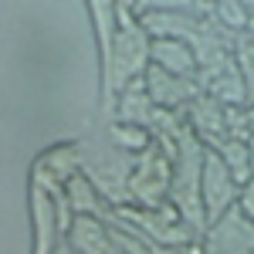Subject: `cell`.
<instances>
[{
  "instance_id": "cell-5",
  "label": "cell",
  "mask_w": 254,
  "mask_h": 254,
  "mask_svg": "<svg viewBox=\"0 0 254 254\" xmlns=\"http://www.w3.org/2000/svg\"><path fill=\"white\" fill-rule=\"evenodd\" d=\"M170 183H173V159L156 142L149 153L136 156V170H132V180H129L132 207L159 210L163 203H170Z\"/></svg>"
},
{
  "instance_id": "cell-16",
  "label": "cell",
  "mask_w": 254,
  "mask_h": 254,
  "mask_svg": "<svg viewBox=\"0 0 254 254\" xmlns=\"http://www.w3.org/2000/svg\"><path fill=\"white\" fill-rule=\"evenodd\" d=\"M64 203L71 207L75 217H105L109 214V203L102 200L98 187L85 173L71 176V180L64 183Z\"/></svg>"
},
{
  "instance_id": "cell-17",
  "label": "cell",
  "mask_w": 254,
  "mask_h": 254,
  "mask_svg": "<svg viewBox=\"0 0 254 254\" xmlns=\"http://www.w3.org/2000/svg\"><path fill=\"white\" fill-rule=\"evenodd\" d=\"M88 14H92V27H95V41H98V58L105 61L112 44L119 34V10L116 0H92L88 3Z\"/></svg>"
},
{
  "instance_id": "cell-14",
  "label": "cell",
  "mask_w": 254,
  "mask_h": 254,
  "mask_svg": "<svg viewBox=\"0 0 254 254\" xmlns=\"http://www.w3.org/2000/svg\"><path fill=\"white\" fill-rule=\"evenodd\" d=\"M153 64L180 78H200V61L193 48L176 38H153Z\"/></svg>"
},
{
  "instance_id": "cell-15",
  "label": "cell",
  "mask_w": 254,
  "mask_h": 254,
  "mask_svg": "<svg viewBox=\"0 0 254 254\" xmlns=\"http://www.w3.org/2000/svg\"><path fill=\"white\" fill-rule=\"evenodd\" d=\"M203 92L210 98H217L220 105H227V109H244V105H251V95H248V81L241 75V68H237V58L224 68V71H217L214 78L203 81Z\"/></svg>"
},
{
  "instance_id": "cell-23",
  "label": "cell",
  "mask_w": 254,
  "mask_h": 254,
  "mask_svg": "<svg viewBox=\"0 0 254 254\" xmlns=\"http://www.w3.org/2000/svg\"><path fill=\"white\" fill-rule=\"evenodd\" d=\"M183 254H207V251H203V244H200V241H193V244H187V248H183Z\"/></svg>"
},
{
  "instance_id": "cell-18",
  "label": "cell",
  "mask_w": 254,
  "mask_h": 254,
  "mask_svg": "<svg viewBox=\"0 0 254 254\" xmlns=\"http://www.w3.org/2000/svg\"><path fill=\"white\" fill-rule=\"evenodd\" d=\"M105 136L112 139V146H119L122 153L129 156H142L156 146V132L153 129H142V126H126V122H109L105 126Z\"/></svg>"
},
{
  "instance_id": "cell-20",
  "label": "cell",
  "mask_w": 254,
  "mask_h": 254,
  "mask_svg": "<svg viewBox=\"0 0 254 254\" xmlns=\"http://www.w3.org/2000/svg\"><path fill=\"white\" fill-rule=\"evenodd\" d=\"M214 17L224 31H231L234 38H248V27H251V10H248V0H217L214 3Z\"/></svg>"
},
{
  "instance_id": "cell-8",
  "label": "cell",
  "mask_w": 254,
  "mask_h": 254,
  "mask_svg": "<svg viewBox=\"0 0 254 254\" xmlns=\"http://www.w3.org/2000/svg\"><path fill=\"white\" fill-rule=\"evenodd\" d=\"M146 92L153 98V105L163 109V112H187L196 98L203 95V81L200 78H180V75H170L156 64H149L146 71Z\"/></svg>"
},
{
  "instance_id": "cell-11",
  "label": "cell",
  "mask_w": 254,
  "mask_h": 254,
  "mask_svg": "<svg viewBox=\"0 0 254 254\" xmlns=\"http://www.w3.org/2000/svg\"><path fill=\"white\" fill-rule=\"evenodd\" d=\"M187 126L193 129V136L200 139L207 149H217V146L227 139V105H220L217 98H210L203 92V95L187 109Z\"/></svg>"
},
{
  "instance_id": "cell-2",
  "label": "cell",
  "mask_w": 254,
  "mask_h": 254,
  "mask_svg": "<svg viewBox=\"0 0 254 254\" xmlns=\"http://www.w3.org/2000/svg\"><path fill=\"white\" fill-rule=\"evenodd\" d=\"M136 170V156L122 153L112 146V139L105 132H92L81 139V173L98 187L102 200L109 203V210L129 207L132 193H129V180Z\"/></svg>"
},
{
  "instance_id": "cell-4",
  "label": "cell",
  "mask_w": 254,
  "mask_h": 254,
  "mask_svg": "<svg viewBox=\"0 0 254 254\" xmlns=\"http://www.w3.org/2000/svg\"><path fill=\"white\" fill-rule=\"evenodd\" d=\"M112 220L119 224H126L132 234H139L142 241H149V244H163V248H187V244H193L200 241L193 227L180 217L173 203H163L159 210H146V207H119V210H109Z\"/></svg>"
},
{
  "instance_id": "cell-25",
  "label": "cell",
  "mask_w": 254,
  "mask_h": 254,
  "mask_svg": "<svg viewBox=\"0 0 254 254\" xmlns=\"http://www.w3.org/2000/svg\"><path fill=\"white\" fill-rule=\"evenodd\" d=\"M248 149H251V163H254V136H251V142H248Z\"/></svg>"
},
{
  "instance_id": "cell-10",
  "label": "cell",
  "mask_w": 254,
  "mask_h": 254,
  "mask_svg": "<svg viewBox=\"0 0 254 254\" xmlns=\"http://www.w3.org/2000/svg\"><path fill=\"white\" fill-rule=\"evenodd\" d=\"M237 196H241L237 180L224 166V159L217 156L214 149H207V163H203V210H207V224H214L217 217L234 210Z\"/></svg>"
},
{
  "instance_id": "cell-1",
  "label": "cell",
  "mask_w": 254,
  "mask_h": 254,
  "mask_svg": "<svg viewBox=\"0 0 254 254\" xmlns=\"http://www.w3.org/2000/svg\"><path fill=\"white\" fill-rule=\"evenodd\" d=\"M116 10H119V34H116V44H112L109 58L102 61V92L109 98V105L132 81L146 78V71L153 64V38L139 20L136 3L116 0Z\"/></svg>"
},
{
  "instance_id": "cell-24",
  "label": "cell",
  "mask_w": 254,
  "mask_h": 254,
  "mask_svg": "<svg viewBox=\"0 0 254 254\" xmlns=\"http://www.w3.org/2000/svg\"><path fill=\"white\" fill-rule=\"evenodd\" d=\"M55 254H75V248H71V244H68V241H61L58 248H55Z\"/></svg>"
},
{
  "instance_id": "cell-22",
  "label": "cell",
  "mask_w": 254,
  "mask_h": 254,
  "mask_svg": "<svg viewBox=\"0 0 254 254\" xmlns=\"http://www.w3.org/2000/svg\"><path fill=\"white\" fill-rule=\"evenodd\" d=\"M237 207H241V210H244V217L254 224V180L244 187V190H241V196H237Z\"/></svg>"
},
{
  "instance_id": "cell-7",
  "label": "cell",
  "mask_w": 254,
  "mask_h": 254,
  "mask_svg": "<svg viewBox=\"0 0 254 254\" xmlns=\"http://www.w3.org/2000/svg\"><path fill=\"white\" fill-rule=\"evenodd\" d=\"M200 244L207 254H254V224L241 207H234L214 224H207Z\"/></svg>"
},
{
  "instance_id": "cell-6",
  "label": "cell",
  "mask_w": 254,
  "mask_h": 254,
  "mask_svg": "<svg viewBox=\"0 0 254 254\" xmlns=\"http://www.w3.org/2000/svg\"><path fill=\"white\" fill-rule=\"evenodd\" d=\"M81 173V139H64L41 149L31 163V183L51 196H64V183Z\"/></svg>"
},
{
  "instance_id": "cell-13",
  "label": "cell",
  "mask_w": 254,
  "mask_h": 254,
  "mask_svg": "<svg viewBox=\"0 0 254 254\" xmlns=\"http://www.w3.org/2000/svg\"><path fill=\"white\" fill-rule=\"evenodd\" d=\"M112 119L126 122V126H142V129H153V119H156V105L146 92V78L132 81L122 95H116L112 102Z\"/></svg>"
},
{
  "instance_id": "cell-3",
  "label": "cell",
  "mask_w": 254,
  "mask_h": 254,
  "mask_svg": "<svg viewBox=\"0 0 254 254\" xmlns=\"http://www.w3.org/2000/svg\"><path fill=\"white\" fill-rule=\"evenodd\" d=\"M203 163H207V146L193 136V129L187 126V132L176 139L173 153V183H170V203L180 217L203 237L207 231V210H203Z\"/></svg>"
},
{
  "instance_id": "cell-19",
  "label": "cell",
  "mask_w": 254,
  "mask_h": 254,
  "mask_svg": "<svg viewBox=\"0 0 254 254\" xmlns=\"http://www.w3.org/2000/svg\"><path fill=\"white\" fill-rule=\"evenodd\" d=\"M214 153L224 159V166L231 170V176L237 180V187H241V190H244V187H248V183L254 180L251 149H248V142H244V139H224V142L217 146Z\"/></svg>"
},
{
  "instance_id": "cell-12",
  "label": "cell",
  "mask_w": 254,
  "mask_h": 254,
  "mask_svg": "<svg viewBox=\"0 0 254 254\" xmlns=\"http://www.w3.org/2000/svg\"><path fill=\"white\" fill-rule=\"evenodd\" d=\"M64 241L75 248V254H119L109 217H75Z\"/></svg>"
},
{
  "instance_id": "cell-9",
  "label": "cell",
  "mask_w": 254,
  "mask_h": 254,
  "mask_svg": "<svg viewBox=\"0 0 254 254\" xmlns=\"http://www.w3.org/2000/svg\"><path fill=\"white\" fill-rule=\"evenodd\" d=\"M27 196H31V231H34L31 254H55V248L64 241V231H61V200L64 196L58 200L34 183H31Z\"/></svg>"
},
{
  "instance_id": "cell-21",
  "label": "cell",
  "mask_w": 254,
  "mask_h": 254,
  "mask_svg": "<svg viewBox=\"0 0 254 254\" xmlns=\"http://www.w3.org/2000/svg\"><path fill=\"white\" fill-rule=\"evenodd\" d=\"M237 68H241V75H244V81H248V95H251V105H254V41H241L237 44Z\"/></svg>"
}]
</instances>
